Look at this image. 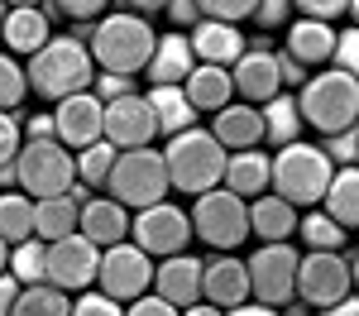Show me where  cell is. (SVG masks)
Masks as SVG:
<instances>
[{"label": "cell", "instance_id": "obj_1", "mask_svg": "<svg viewBox=\"0 0 359 316\" xmlns=\"http://www.w3.org/2000/svg\"><path fill=\"white\" fill-rule=\"evenodd\" d=\"M154 43H158L154 25H149L144 15H135V10H111V15H101V20L91 25V39H86L96 72H120V77L144 72L149 57H154Z\"/></svg>", "mask_w": 359, "mask_h": 316}, {"label": "cell", "instance_id": "obj_2", "mask_svg": "<svg viewBox=\"0 0 359 316\" xmlns=\"http://www.w3.org/2000/svg\"><path fill=\"white\" fill-rule=\"evenodd\" d=\"M25 77H29V91H34V96H43V101L57 106V101H67V96H77V91H91L96 62H91V48H86L82 39L53 34L39 53L29 57Z\"/></svg>", "mask_w": 359, "mask_h": 316}, {"label": "cell", "instance_id": "obj_3", "mask_svg": "<svg viewBox=\"0 0 359 316\" xmlns=\"http://www.w3.org/2000/svg\"><path fill=\"white\" fill-rule=\"evenodd\" d=\"M297 111H302V125L316 130V135H340L359 125V82L340 67H321L316 77H306L302 91H297Z\"/></svg>", "mask_w": 359, "mask_h": 316}, {"label": "cell", "instance_id": "obj_4", "mask_svg": "<svg viewBox=\"0 0 359 316\" xmlns=\"http://www.w3.org/2000/svg\"><path fill=\"white\" fill-rule=\"evenodd\" d=\"M225 153L216 135L211 130H182V135H172L163 149V163H168V182L177 187V192H187V197H201V192H211V187H221L225 177Z\"/></svg>", "mask_w": 359, "mask_h": 316}, {"label": "cell", "instance_id": "obj_5", "mask_svg": "<svg viewBox=\"0 0 359 316\" xmlns=\"http://www.w3.org/2000/svg\"><path fill=\"white\" fill-rule=\"evenodd\" d=\"M331 177H335V163L326 158V149L297 139V144H283L273 153V182H269V192H278L283 201L311 211V206H321Z\"/></svg>", "mask_w": 359, "mask_h": 316}, {"label": "cell", "instance_id": "obj_6", "mask_svg": "<svg viewBox=\"0 0 359 316\" xmlns=\"http://www.w3.org/2000/svg\"><path fill=\"white\" fill-rule=\"evenodd\" d=\"M111 197L125 206V211H144L154 201H168V163H163V149H125L115 153V168H111Z\"/></svg>", "mask_w": 359, "mask_h": 316}, {"label": "cell", "instance_id": "obj_7", "mask_svg": "<svg viewBox=\"0 0 359 316\" xmlns=\"http://www.w3.org/2000/svg\"><path fill=\"white\" fill-rule=\"evenodd\" d=\"M15 172H20V192H29L34 201L62 197L77 182V158L57 139H25L15 153Z\"/></svg>", "mask_w": 359, "mask_h": 316}, {"label": "cell", "instance_id": "obj_8", "mask_svg": "<svg viewBox=\"0 0 359 316\" xmlns=\"http://www.w3.org/2000/svg\"><path fill=\"white\" fill-rule=\"evenodd\" d=\"M192 235L201 245L230 254L235 245L249 240V201L225 192V187H211V192L192 197Z\"/></svg>", "mask_w": 359, "mask_h": 316}, {"label": "cell", "instance_id": "obj_9", "mask_svg": "<svg viewBox=\"0 0 359 316\" xmlns=\"http://www.w3.org/2000/svg\"><path fill=\"white\" fill-rule=\"evenodd\" d=\"M297 263H302V254H297L287 240H278V245H259V249L245 259L249 297L264 302V307H287V302L297 297Z\"/></svg>", "mask_w": 359, "mask_h": 316}, {"label": "cell", "instance_id": "obj_10", "mask_svg": "<svg viewBox=\"0 0 359 316\" xmlns=\"http://www.w3.org/2000/svg\"><path fill=\"white\" fill-rule=\"evenodd\" d=\"M130 240L149 259H172V254H187L192 245V216L177 206V201H154L130 216Z\"/></svg>", "mask_w": 359, "mask_h": 316}, {"label": "cell", "instance_id": "obj_11", "mask_svg": "<svg viewBox=\"0 0 359 316\" xmlns=\"http://www.w3.org/2000/svg\"><path fill=\"white\" fill-rule=\"evenodd\" d=\"M96 287L115 297V302H135L144 292H154V259L139 249L135 240H120L111 249H101V268H96Z\"/></svg>", "mask_w": 359, "mask_h": 316}, {"label": "cell", "instance_id": "obj_12", "mask_svg": "<svg viewBox=\"0 0 359 316\" xmlns=\"http://www.w3.org/2000/svg\"><path fill=\"white\" fill-rule=\"evenodd\" d=\"M96 268H101V249L77 230V235L48 245V273H43V283H53L57 292L77 297L86 287H96Z\"/></svg>", "mask_w": 359, "mask_h": 316}, {"label": "cell", "instance_id": "obj_13", "mask_svg": "<svg viewBox=\"0 0 359 316\" xmlns=\"http://www.w3.org/2000/svg\"><path fill=\"white\" fill-rule=\"evenodd\" d=\"M350 287V259L345 254H321V249H306L302 263H297V302L302 307H331L340 302Z\"/></svg>", "mask_w": 359, "mask_h": 316}, {"label": "cell", "instance_id": "obj_14", "mask_svg": "<svg viewBox=\"0 0 359 316\" xmlns=\"http://www.w3.org/2000/svg\"><path fill=\"white\" fill-rule=\"evenodd\" d=\"M230 82L235 96H245L249 106H269L278 91H283V72H278V48H269V39H254L240 62L230 67Z\"/></svg>", "mask_w": 359, "mask_h": 316}, {"label": "cell", "instance_id": "obj_15", "mask_svg": "<svg viewBox=\"0 0 359 316\" xmlns=\"http://www.w3.org/2000/svg\"><path fill=\"white\" fill-rule=\"evenodd\" d=\"M53 125H57V144L77 153V149H86V144H96L106 135V101L96 91H77V96L53 106Z\"/></svg>", "mask_w": 359, "mask_h": 316}, {"label": "cell", "instance_id": "obj_16", "mask_svg": "<svg viewBox=\"0 0 359 316\" xmlns=\"http://www.w3.org/2000/svg\"><path fill=\"white\" fill-rule=\"evenodd\" d=\"M158 135V125H154V111H149V101L144 96H120V101H106V135L101 139L111 144L115 153H125V149H149Z\"/></svg>", "mask_w": 359, "mask_h": 316}, {"label": "cell", "instance_id": "obj_17", "mask_svg": "<svg viewBox=\"0 0 359 316\" xmlns=\"http://www.w3.org/2000/svg\"><path fill=\"white\" fill-rule=\"evenodd\" d=\"M201 302H211V307H221V312L249 302V268H245V259L216 254L211 263H201Z\"/></svg>", "mask_w": 359, "mask_h": 316}, {"label": "cell", "instance_id": "obj_18", "mask_svg": "<svg viewBox=\"0 0 359 316\" xmlns=\"http://www.w3.org/2000/svg\"><path fill=\"white\" fill-rule=\"evenodd\" d=\"M211 135L225 153H240V149H264V115L249 101H230L225 111L211 115Z\"/></svg>", "mask_w": 359, "mask_h": 316}, {"label": "cell", "instance_id": "obj_19", "mask_svg": "<svg viewBox=\"0 0 359 316\" xmlns=\"http://www.w3.org/2000/svg\"><path fill=\"white\" fill-rule=\"evenodd\" d=\"M86 197H91V192L72 182V192H62V197L34 201V240L53 245V240H67V235H77V221H82V201H86Z\"/></svg>", "mask_w": 359, "mask_h": 316}, {"label": "cell", "instance_id": "obj_20", "mask_svg": "<svg viewBox=\"0 0 359 316\" xmlns=\"http://www.w3.org/2000/svg\"><path fill=\"white\" fill-rule=\"evenodd\" d=\"M187 39H192V57L196 62H211V67H235L240 53L249 48L240 25H221V20H196Z\"/></svg>", "mask_w": 359, "mask_h": 316}, {"label": "cell", "instance_id": "obj_21", "mask_svg": "<svg viewBox=\"0 0 359 316\" xmlns=\"http://www.w3.org/2000/svg\"><path fill=\"white\" fill-rule=\"evenodd\" d=\"M154 292L172 302L177 312L201 302V259L196 254H172V259H158L154 268Z\"/></svg>", "mask_w": 359, "mask_h": 316}, {"label": "cell", "instance_id": "obj_22", "mask_svg": "<svg viewBox=\"0 0 359 316\" xmlns=\"http://www.w3.org/2000/svg\"><path fill=\"white\" fill-rule=\"evenodd\" d=\"M283 53L292 57L297 67H331V53H335V25H321V20H292L287 25V43Z\"/></svg>", "mask_w": 359, "mask_h": 316}, {"label": "cell", "instance_id": "obj_23", "mask_svg": "<svg viewBox=\"0 0 359 316\" xmlns=\"http://www.w3.org/2000/svg\"><path fill=\"white\" fill-rule=\"evenodd\" d=\"M196 57H192V39L182 34V29H172V34H158V43H154V57H149V86H182L192 77Z\"/></svg>", "mask_w": 359, "mask_h": 316}, {"label": "cell", "instance_id": "obj_24", "mask_svg": "<svg viewBox=\"0 0 359 316\" xmlns=\"http://www.w3.org/2000/svg\"><path fill=\"white\" fill-rule=\"evenodd\" d=\"M269 182H273V158H269V149H240V153L225 158V177H221L225 192L254 201V197L269 192Z\"/></svg>", "mask_w": 359, "mask_h": 316}, {"label": "cell", "instance_id": "obj_25", "mask_svg": "<svg viewBox=\"0 0 359 316\" xmlns=\"http://www.w3.org/2000/svg\"><path fill=\"white\" fill-rule=\"evenodd\" d=\"M77 230H82L96 249H111V245H120V240H130V211H125L115 197H86Z\"/></svg>", "mask_w": 359, "mask_h": 316}, {"label": "cell", "instance_id": "obj_26", "mask_svg": "<svg viewBox=\"0 0 359 316\" xmlns=\"http://www.w3.org/2000/svg\"><path fill=\"white\" fill-rule=\"evenodd\" d=\"M48 39H53V25H48V10H43V5H34V10H10V15H5L0 43H5V53H15L20 62L34 57Z\"/></svg>", "mask_w": 359, "mask_h": 316}, {"label": "cell", "instance_id": "obj_27", "mask_svg": "<svg viewBox=\"0 0 359 316\" xmlns=\"http://www.w3.org/2000/svg\"><path fill=\"white\" fill-rule=\"evenodd\" d=\"M249 235L259 245H278L287 235H297V206L283 201L278 192H264V197L249 201Z\"/></svg>", "mask_w": 359, "mask_h": 316}, {"label": "cell", "instance_id": "obj_28", "mask_svg": "<svg viewBox=\"0 0 359 316\" xmlns=\"http://www.w3.org/2000/svg\"><path fill=\"white\" fill-rule=\"evenodd\" d=\"M187 91V101H192V111H206L216 115L230 106V96H235V82H230V67H211V62H196L192 77L182 82Z\"/></svg>", "mask_w": 359, "mask_h": 316}, {"label": "cell", "instance_id": "obj_29", "mask_svg": "<svg viewBox=\"0 0 359 316\" xmlns=\"http://www.w3.org/2000/svg\"><path fill=\"white\" fill-rule=\"evenodd\" d=\"M149 111H154V125H158V135H182V130H192L196 125V111L192 101H187V91L182 86H149Z\"/></svg>", "mask_w": 359, "mask_h": 316}, {"label": "cell", "instance_id": "obj_30", "mask_svg": "<svg viewBox=\"0 0 359 316\" xmlns=\"http://www.w3.org/2000/svg\"><path fill=\"white\" fill-rule=\"evenodd\" d=\"M259 115H264V144H273V149H283V144H297L302 139V111H297V96L292 91H278L269 106H259Z\"/></svg>", "mask_w": 359, "mask_h": 316}, {"label": "cell", "instance_id": "obj_31", "mask_svg": "<svg viewBox=\"0 0 359 316\" xmlns=\"http://www.w3.org/2000/svg\"><path fill=\"white\" fill-rule=\"evenodd\" d=\"M321 211L331 216L335 226L359 230V163L355 168H335L331 187H326V197H321Z\"/></svg>", "mask_w": 359, "mask_h": 316}, {"label": "cell", "instance_id": "obj_32", "mask_svg": "<svg viewBox=\"0 0 359 316\" xmlns=\"http://www.w3.org/2000/svg\"><path fill=\"white\" fill-rule=\"evenodd\" d=\"M0 240L5 245H25L34 240V197L29 192H0Z\"/></svg>", "mask_w": 359, "mask_h": 316}, {"label": "cell", "instance_id": "obj_33", "mask_svg": "<svg viewBox=\"0 0 359 316\" xmlns=\"http://www.w3.org/2000/svg\"><path fill=\"white\" fill-rule=\"evenodd\" d=\"M297 235H302L306 249H321V254H340V249H345V235H350V230L335 226V221L326 216V211H321V206H311L306 216H297Z\"/></svg>", "mask_w": 359, "mask_h": 316}, {"label": "cell", "instance_id": "obj_34", "mask_svg": "<svg viewBox=\"0 0 359 316\" xmlns=\"http://www.w3.org/2000/svg\"><path fill=\"white\" fill-rule=\"evenodd\" d=\"M10 316H72V297H67V292H57L53 283L20 287L15 312H10Z\"/></svg>", "mask_w": 359, "mask_h": 316}, {"label": "cell", "instance_id": "obj_35", "mask_svg": "<svg viewBox=\"0 0 359 316\" xmlns=\"http://www.w3.org/2000/svg\"><path fill=\"white\" fill-rule=\"evenodd\" d=\"M10 278L20 287H34L43 283V273H48V245L43 240H25V245H10V268H5Z\"/></svg>", "mask_w": 359, "mask_h": 316}, {"label": "cell", "instance_id": "obj_36", "mask_svg": "<svg viewBox=\"0 0 359 316\" xmlns=\"http://www.w3.org/2000/svg\"><path fill=\"white\" fill-rule=\"evenodd\" d=\"M72 158H77V187L96 192V187H106V182H111L115 149H111L106 139H96V144H86V149H77Z\"/></svg>", "mask_w": 359, "mask_h": 316}, {"label": "cell", "instance_id": "obj_37", "mask_svg": "<svg viewBox=\"0 0 359 316\" xmlns=\"http://www.w3.org/2000/svg\"><path fill=\"white\" fill-rule=\"evenodd\" d=\"M29 96V77H25V62L15 53H0V111H20Z\"/></svg>", "mask_w": 359, "mask_h": 316}, {"label": "cell", "instance_id": "obj_38", "mask_svg": "<svg viewBox=\"0 0 359 316\" xmlns=\"http://www.w3.org/2000/svg\"><path fill=\"white\" fill-rule=\"evenodd\" d=\"M254 5H259V0H196L201 20H221V25H240V20H254Z\"/></svg>", "mask_w": 359, "mask_h": 316}, {"label": "cell", "instance_id": "obj_39", "mask_svg": "<svg viewBox=\"0 0 359 316\" xmlns=\"http://www.w3.org/2000/svg\"><path fill=\"white\" fill-rule=\"evenodd\" d=\"M72 316H125V302L106 297L101 287H86V292L72 297Z\"/></svg>", "mask_w": 359, "mask_h": 316}, {"label": "cell", "instance_id": "obj_40", "mask_svg": "<svg viewBox=\"0 0 359 316\" xmlns=\"http://www.w3.org/2000/svg\"><path fill=\"white\" fill-rule=\"evenodd\" d=\"M321 149H326V158H331L335 168H355V163H359V125H350V130L331 135Z\"/></svg>", "mask_w": 359, "mask_h": 316}, {"label": "cell", "instance_id": "obj_41", "mask_svg": "<svg viewBox=\"0 0 359 316\" xmlns=\"http://www.w3.org/2000/svg\"><path fill=\"white\" fill-rule=\"evenodd\" d=\"M331 67H340V72H350L359 82V29H335V53H331Z\"/></svg>", "mask_w": 359, "mask_h": 316}, {"label": "cell", "instance_id": "obj_42", "mask_svg": "<svg viewBox=\"0 0 359 316\" xmlns=\"http://www.w3.org/2000/svg\"><path fill=\"white\" fill-rule=\"evenodd\" d=\"M106 5H111V0H53V10L62 20H72V25H96Z\"/></svg>", "mask_w": 359, "mask_h": 316}, {"label": "cell", "instance_id": "obj_43", "mask_svg": "<svg viewBox=\"0 0 359 316\" xmlns=\"http://www.w3.org/2000/svg\"><path fill=\"white\" fill-rule=\"evenodd\" d=\"M25 144V120H15V111H0V163H15Z\"/></svg>", "mask_w": 359, "mask_h": 316}, {"label": "cell", "instance_id": "obj_44", "mask_svg": "<svg viewBox=\"0 0 359 316\" xmlns=\"http://www.w3.org/2000/svg\"><path fill=\"white\" fill-rule=\"evenodd\" d=\"M292 10L302 15V20H321V25H335L345 10H350V0H292Z\"/></svg>", "mask_w": 359, "mask_h": 316}, {"label": "cell", "instance_id": "obj_45", "mask_svg": "<svg viewBox=\"0 0 359 316\" xmlns=\"http://www.w3.org/2000/svg\"><path fill=\"white\" fill-rule=\"evenodd\" d=\"M91 91L101 101H120V96H135V77H120V72H96Z\"/></svg>", "mask_w": 359, "mask_h": 316}, {"label": "cell", "instance_id": "obj_46", "mask_svg": "<svg viewBox=\"0 0 359 316\" xmlns=\"http://www.w3.org/2000/svg\"><path fill=\"white\" fill-rule=\"evenodd\" d=\"M125 316H182L172 302H163L158 292H144V297H135L130 307H125Z\"/></svg>", "mask_w": 359, "mask_h": 316}, {"label": "cell", "instance_id": "obj_47", "mask_svg": "<svg viewBox=\"0 0 359 316\" xmlns=\"http://www.w3.org/2000/svg\"><path fill=\"white\" fill-rule=\"evenodd\" d=\"M287 15H292V0H259V5H254V20L264 29L287 25Z\"/></svg>", "mask_w": 359, "mask_h": 316}, {"label": "cell", "instance_id": "obj_48", "mask_svg": "<svg viewBox=\"0 0 359 316\" xmlns=\"http://www.w3.org/2000/svg\"><path fill=\"white\" fill-rule=\"evenodd\" d=\"M168 20H172V29H182V34H187V29L196 25V20H201V10H196V0H168V10H163Z\"/></svg>", "mask_w": 359, "mask_h": 316}, {"label": "cell", "instance_id": "obj_49", "mask_svg": "<svg viewBox=\"0 0 359 316\" xmlns=\"http://www.w3.org/2000/svg\"><path fill=\"white\" fill-rule=\"evenodd\" d=\"M25 139H57V125H53V111H34L25 120Z\"/></svg>", "mask_w": 359, "mask_h": 316}, {"label": "cell", "instance_id": "obj_50", "mask_svg": "<svg viewBox=\"0 0 359 316\" xmlns=\"http://www.w3.org/2000/svg\"><path fill=\"white\" fill-rule=\"evenodd\" d=\"M278 72H283V91H287V86H302V82H306V67H297V62L283 53V48H278Z\"/></svg>", "mask_w": 359, "mask_h": 316}, {"label": "cell", "instance_id": "obj_51", "mask_svg": "<svg viewBox=\"0 0 359 316\" xmlns=\"http://www.w3.org/2000/svg\"><path fill=\"white\" fill-rule=\"evenodd\" d=\"M15 297H20V283H15L10 273H0V316L15 312Z\"/></svg>", "mask_w": 359, "mask_h": 316}, {"label": "cell", "instance_id": "obj_52", "mask_svg": "<svg viewBox=\"0 0 359 316\" xmlns=\"http://www.w3.org/2000/svg\"><path fill=\"white\" fill-rule=\"evenodd\" d=\"M321 316H359V292H345L340 302H331V307H321Z\"/></svg>", "mask_w": 359, "mask_h": 316}, {"label": "cell", "instance_id": "obj_53", "mask_svg": "<svg viewBox=\"0 0 359 316\" xmlns=\"http://www.w3.org/2000/svg\"><path fill=\"white\" fill-rule=\"evenodd\" d=\"M225 316H283V312H278V307H264V302H254V297H249V302H240V307H230Z\"/></svg>", "mask_w": 359, "mask_h": 316}, {"label": "cell", "instance_id": "obj_54", "mask_svg": "<svg viewBox=\"0 0 359 316\" xmlns=\"http://www.w3.org/2000/svg\"><path fill=\"white\" fill-rule=\"evenodd\" d=\"M125 5H130L135 15H144V20H149L154 10H168V0H125Z\"/></svg>", "mask_w": 359, "mask_h": 316}, {"label": "cell", "instance_id": "obj_55", "mask_svg": "<svg viewBox=\"0 0 359 316\" xmlns=\"http://www.w3.org/2000/svg\"><path fill=\"white\" fill-rule=\"evenodd\" d=\"M182 316H225V312L211 307V302H192V307H182Z\"/></svg>", "mask_w": 359, "mask_h": 316}, {"label": "cell", "instance_id": "obj_56", "mask_svg": "<svg viewBox=\"0 0 359 316\" xmlns=\"http://www.w3.org/2000/svg\"><path fill=\"white\" fill-rule=\"evenodd\" d=\"M5 10H34V5H43V0H0Z\"/></svg>", "mask_w": 359, "mask_h": 316}, {"label": "cell", "instance_id": "obj_57", "mask_svg": "<svg viewBox=\"0 0 359 316\" xmlns=\"http://www.w3.org/2000/svg\"><path fill=\"white\" fill-rule=\"evenodd\" d=\"M350 287H355V292H359V254L350 259Z\"/></svg>", "mask_w": 359, "mask_h": 316}, {"label": "cell", "instance_id": "obj_58", "mask_svg": "<svg viewBox=\"0 0 359 316\" xmlns=\"http://www.w3.org/2000/svg\"><path fill=\"white\" fill-rule=\"evenodd\" d=\"M5 268H10V245L0 240V273H5Z\"/></svg>", "mask_w": 359, "mask_h": 316}, {"label": "cell", "instance_id": "obj_59", "mask_svg": "<svg viewBox=\"0 0 359 316\" xmlns=\"http://www.w3.org/2000/svg\"><path fill=\"white\" fill-rule=\"evenodd\" d=\"M345 15H350V25L359 29V0H350V10H345Z\"/></svg>", "mask_w": 359, "mask_h": 316}, {"label": "cell", "instance_id": "obj_60", "mask_svg": "<svg viewBox=\"0 0 359 316\" xmlns=\"http://www.w3.org/2000/svg\"><path fill=\"white\" fill-rule=\"evenodd\" d=\"M5 15H10V10H5V5H0V34H5Z\"/></svg>", "mask_w": 359, "mask_h": 316}]
</instances>
